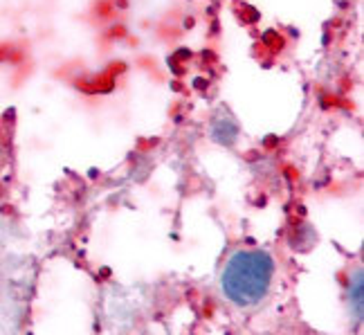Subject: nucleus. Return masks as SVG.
Masks as SVG:
<instances>
[{"mask_svg":"<svg viewBox=\"0 0 364 335\" xmlns=\"http://www.w3.org/2000/svg\"><path fill=\"white\" fill-rule=\"evenodd\" d=\"M277 277V263L268 250H236L223 263L218 290L234 309L250 311L270 297Z\"/></svg>","mask_w":364,"mask_h":335,"instance_id":"obj_1","label":"nucleus"},{"mask_svg":"<svg viewBox=\"0 0 364 335\" xmlns=\"http://www.w3.org/2000/svg\"><path fill=\"white\" fill-rule=\"evenodd\" d=\"M348 306H351V315L362 319V270H355V277H351V286H348Z\"/></svg>","mask_w":364,"mask_h":335,"instance_id":"obj_2","label":"nucleus"}]
</instances>
